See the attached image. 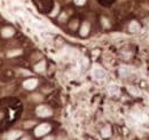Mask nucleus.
<instances>
[{
    "label": "nucleus",
    "instance_id": "obj_2",
    "mask_svg": "<svg viewBox=\"0 0 149 140\" xmlns=\"http://www.w3.org/2000/svg\"><path fill=\"white\" fill-rule=\"evenodd\" d=\"M37 115L40 117H47L52 115V110L46 106H39L37 108Z\"/></svg>",
    "mask_w": 149,
    "mask_h": 140
},
{
    "label": "nucleus",
    "instance_id": "obj_5",
    "mask_svg": "<svg viewBox=\"0 0 149 140\" xmlns=\"http://www.w3.org/2000/svg\"><path fill=\"white\" fill-rule=\"evenodd\" d=\"M22 136V132L21 131H12L7 135V140H15L16 138L21 137Z\"/></svg>",
    "mask_w": 149,
    "mask_h": 140
},
{
    "label": "nucleus",
    "instance_id": "obj_8",
    "mask_svg": "<svg viewBox=\"0 0 149 140\" xmlns=\"http://www.w3.org/2000/svg\"><path fill=\"white\" fill-rule=\"evenodd\" d=\"M89 31V24L87 22H85L83 25H82V29H80V35L82 36H86Z\"/></svg>",
    "mask_w": 149,
    "mask_h": 140
},
{
    "label": "nucleus",
    "instance_id": "obj_3",
    "mask_svg": "<svg viewBox=\"0 0 149 140\" xmlns=\"http://www.w3.org/2000/svg\"><path fill=\"white\" fill-rule=\"evenodd\" d=\"M38 84V80L37 79H28L23 83V86L27 89V90H33Z\"/></svg>",
    "mask_w": 149,
    "mask_h": 140
},
{
    "label": "nucleus",
    "instance_id": "obj_1",
    "mask_svg": "<svg viewBox=\"0 0 149 140\" xmlns=\"http://www.w3.org/2000/svg\"><path fill=\"white\" fill-rule=\"evenodd\" d=\"M49 130H51V125H49V124H47V123H44V124H40V125L36 129L34 133H36V136H37V137H41V136H44V135L48 133V132H49Z\"/></svg>",
    "mask_w": 149,
    "mask_h": 140
},
{
    "label": "nucleus",
    "instance_id": "obj_7",
    "mask_svg": "<svg viewBox=\"0 0 149 140\" xmlns=\"http://www.w3.org/2000/svg\"><path fill=\"white\" fill-rule=\"evenodd\" d=\"M1 35L2 37H5V38H9V37H12V36L14 35V29L13 28H5L3 30H2V32H1Z\"/></svg>",
    "mask_w": 149,
    "mask_h": 140
},
{
    "label": "nucleus",
    "instance_id": "obj_4",
    "mask_svg": "<svg viewBox=\"0 0 149 140\" xmlns=\"http://www.w3.org/2000/svg\"><path fill=\"white\" fill-rule=\"evenodd\" d=\"M93 76L96 79H102V78H104L106 72H104V70L101 69V68H95V69L93 70Z\"/></svg>",
    "mask_w": 149,
    "mask_h": 140
},
{
    "label": "nucleus",
    "instance_id": "obj_9",
    "mask_svg": "<svg viewBox=\"0 0 149 140\" xmlns=\"http://www.w3.org/2000/svg\"><path fill=\"white\" fill-rule=\"evenodd\" d=\"M101 133H102V137H104V138L110 137V135H111L110 126H106V128H103V129H102V131H101Z\"/></svg>",
    "mask_w": 149,
    "mask_h": 140
},
{
    "label": "nucleus",
    "instance_id": "obj_11",
    "mask_svg": "<svg viewBox=\"0 0 149 140\" xmlns=\"http://www.w3.org/2000/svg\"><path fill=\"white\" fill-rule=\"evenodd\" d=\"M21 53H22V51H21V49H14V51L8 52L7 56H8V58H13V56H17V55H20Z\"/></svg>",
    "mask_w": 149,
    "mask_h": 140
},
{
    "label": "nucleus",
    "instance_id": "obj_14",
    "mask_svg": "<svg viewBox=\"0 0 149 140\" xmlns=\"http://www.w3.org/2000/svg\"><path fill=\"white\" fill-rule=\"evenodd\" d=\"M44 140H54L52 137H47V138H44Z\"/></svg>",
    "mask_w": 149,
    "mask_h": 140
},
{
    "label": "nucleus",
    "instance_id": "obj_13",
    "mask_svg": "<svg viewBox=\"0 0 149 140\" xmlns=\"http://www.w3.org/2000/svg\"><path fill=\"white\" fill-rule=\"evenodd\" d=\"M22 72H23V75H30L29 71H27V70H21Z\"/></svg>",
    "mask_w": 149,
    "mask_h": 140
},
{
    "label": "nucleus",
    "instance_id": "obj_15",
    "mask_svg": "<svg viewBox=\"0 0 149 140\" xmlns=\"http://www.w3.org/2000/svg\"><path fill=\"white\" fill-rule=\"evenodd\" d=\"M22 140H30V139H28V138H23Z\"/></svg>",
    "mask_w": 149,
    "mask_h": 140
},
{
    "label": "nucleus",
    "instance_id": "obj_12",
    "mask_svg": "<svg viewBox=\"0 0 149 140\" xmlns=\"http://www.w3.org/2000/svg\"><path fill=\"white\" fill-rule=\"evenodd\" d=\"M85 1H86V0H75V2H76L77 5H84Z\"/></svg>",
    "mask_w": 149,
    "mask_h": 140
},
{
    "label": "nucleus",
    "instance_id": "obj_10",
    "mask_svg": "<svg viewBox=\"0 0 149 140\" xmlns=\"http://www.w3.org/2000/svg\"><path fill=\"white\" fill-rule=\"evenodd\" d=\"M45 61H41V62H39L38 65H36V67H34V70L36 71H38V72H43V71H45Z\"/></svg>",
    "mask_w": 149,
    "mask_h": 140
},
{
    "label": "nucleus",
    "instance_id": "obj_6",
    "mask_svg": "<svg viewBox=\"0 0 149 140\" xmlns=\"http://www.w3.org/2000/svg\"><path fill=\"white\" fill-rule=\"evenodd\" d=\"M139 29H140V24H139L137 21H132V22L130 23L128 30H130L131 32H137V31H139Z\"/></svg>",
    "mask_w": 149,
    "mask_h": 140
}]
</instances>
